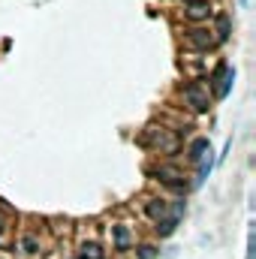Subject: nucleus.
Here are the masks:
<instances>
[{
    "instance_id": "1",
    "label": "nucleus",
    "mask_w": 256,
    "mask_h": 259,
    "mask_svg": "<svg viewBox=\"0 0 256 259\" xmlns=\"http://www.w3.org/2000/svg\"><path fill=\"white\" fill-rule=\"evenodd\" d=\"M232 81H235V69H229L226 64H217V69L211 72V84H217V97H220V100L229 97Z\"/></svg>"
},
{
    "instance_id": "2",
    "label": "nucleus",
    "mask_w": 256,
    "mask_h": 259,
    "mask_svg": "<svg viewBox=\"0 0 256 259\" xmlns=\"http://www.w3.org/2000/svg\"><path fill=\"white\" fill-rule=\"evenodd\" d=\"M184 100H187V106H190L196 115H205V112L211 109V100H208V94H205L199 84H187V88H184Z\"/></svg>"
},
{
    "instance_id": "3",
    "label": "nucleus",
    "mask_w": 256,
    "mask_h": 259,
    "mask_svg": "<svg viewBox=\"0 0 256 259\" xmlns=\"http://www.w3.org/2000/svg\"><path fill=\"white\" fill-rule=\"evenodd\" d=\"M151 175L157 178V181H163V184H169V187H175V190H181L184 187V175L178 172V169H172V166H157V169H151Z\"/></svg>"
},
{
    "instance_id": "4",
    "label": "nucleus",
    "mask_w": 256,
    "mask_h": 259,
    "mask_svg": "<svg viewBox=\"0 0 256 259\" xmlns=\"http://www.w3.org/2000/svg\"><path fill=\"white\" fill-rule=\"evenodd\" d=\"M187 39H190L193 49H199V52H208V49L217 46L214 36H211V30H205V27H190V30H187Z\"/></svg>"
},
{
    "instance_id": "5",
    "label": "nucleus",
    "mask_w": 256,
    "mask_h": 259,
    "mask_svg": "<svg viewBox=\"0 0 256 259\" xmlns=\"http://www.w3.org/2000/svg\"><path fill=\"white\" fill-rule=\"evenodd\" d=\"M184 15L190 18V21H208L211 18V3L208 0H193L184 6Z\"/></svg>"
},
{
    "instance_id": "6",
    "label": "nucleus",
    "mask_w": 256,
    "mask_h": 259,
    "mask_svg": "<svg viewBox=\"0 0 256 259\" xmlns=\"http://www.w3.org/2000/svg\"><path fill=\"white\" fill-rule=\"evenodd\" d=\"M112 238H115V250H127L130 244H133V235H130V229L124 223H115L112 226Z\"/></svg>"
},
{
    "instance_id": "7",
    "label": "nucleus",
    "mask_w": 256,
    "mask_h": 259,
    "mask_svg": "<svg viewBox=\"0 0 256 259\" xmlns=\"http://www.w3.org/2000/svg\"><path fill=\"white\" fill-rule=\"evenodd\" d=\"M208 148H211V145H208V139H205V136L193 139L190 148H187V160H190V163H199V157H202V154H205Z\"/></svg>"
},
{
    "instance_id": "8",
    "label": "nucleus",
    "mask_w": 256,
    "mask_h": 259,
    "mask_svg": "<svg viewBox=\"0 0 256 259\" xmlns=\"http://www.w3.org/2000/svg\"><path fill=\"white\" fill-rule=\"evenodd\" d=\"M211 166H214V157H211V148L199 157V178H196V184H202L208 175H211Z\"/></svg>"
},
{
    "instance_id": "9",
    "label": "nucleus",
    "mask_w": 256,
    "mask_h": 259,
    "mask_svg": "<svg viewBox=\"0 0 256 259\" xmlns=\"http://www.w3.org/2000/svg\"><path fill=\"white\" fill-rule=\"evenodd\" d=\"M145 211L154 217V220H160V217H166V211H169V205H166V199H148V205H145Z\"/></svg>"
},
{
    "instance_id": "10",
    "label": "nucleus",
    "mask_w": 256,
    "mask_h": 259,
    "mask_svg": "<svg viewBox=\"0 0 256 259\" xmlns=\"http://www.w3.org/2000/svg\"><path fill=\"white\" fill-rule=\"evenodd\" d=\"M175 226H178V217H175V214H172V217H160V220H157V226H154V229H157V232H160V238H169V235H172V232H175Z\"/></svg>"
},
{
    "instance_id": "11",
    "label": "nucleus",
    "mask_w": 256,
    "mask_h": 259,
    "mask_svg": "<svg viewBox=\"0 0 256 259\" xmlns=\"http://www.w3.org/2000/svg\"><path fill=\"white\" fill-rule=\"evenodd\" d=\"M229 39V15H217V36L214 42H226Z\"/></svg>"
},
{
    "instance_id": "12",
    "label": "nucleus",
    "mask_w": 256,
    "mask_h": 259,
    "mask_svg": "<svg viewBox=\"0 0 256 259\" xmlns=\"http://www.w3.org/2000/svg\"><path fill=\"white\" fill-rule=\"evenodd\" d=\"M27 256H33V253H39V238H33V235H24L21 238V244H18Z\"/></svg>"
},
{
    "instance_id": "13",
    "label": "nucleus",
    "mask_w": 256,
    "mask_h": 259,
    "mask_svg": "<svg viewBox=\"0 0 256 259\" xmlns=\"http://www.w3.org/2000/svg\"><path fill=\"white\" fill-rule=\"evenodd\" d=\"M81 259H103L100 244H94V241H84V244H81Z\"/></svg>"
},
{
    "instance_id": "14",
    "label": "nucleus",
    "mask_w": 256,
    "mask_h": 259,
    "mask_svg": "<svg viewBox=\"0 0 256 259\" xmlns=\"http://www.w3.org/2000/svg\"><path fill=\"white\" fill-rule=\"evenodd\" d=\"M139 259H157V247L142 244V247H139Z\"/></svg>"
},
{
    "instance_id": "15",
    "label": "nucleus",
    "mask_w": 256,
    "mask_h": 259,
    "mask_svg": "<svg viewBox=\"0 0 256 259\" xmlns=\"http://www.w3.org/2000/svg\"><path fill=\"white\" fill-rule=\"evenodd\" d=\"M3 229H6V217L0 214V232H3Z\"/></svg>"
},
{
    "instance_id": "16",
    "label": "nucleus",
    "mask_w": 256,
    "mask_h": 259,
    "mask_svg": "<svg viewBox=\"0 0 256 259\" xmlns=\"http://www.w3.org/2000/svg\"><path fill=\"white\" fill-rule=\"evenodd\" d=\"M241 3H247V0H241Z\"/></svg>"
}]
</instances>
